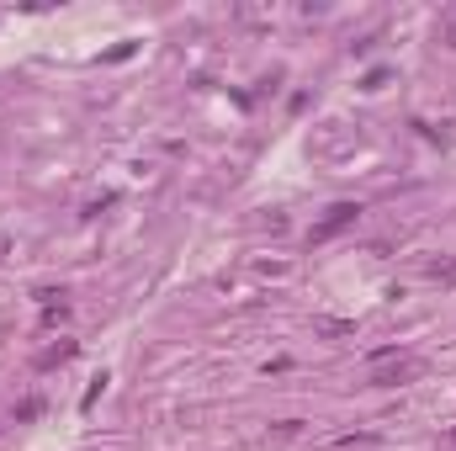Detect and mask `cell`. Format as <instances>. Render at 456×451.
<instances>
[{
    "mask_svg": "<svg viewBox=\"0 0 456 451\" xmlns=\"http://www.w3.org/2000/svg\"><path fill=\"white\" fill-rule=\"evenodd\" d=\"M356 218H361V207H356V202H335V207H329V212H324L313 228H308V245H324V239H335L339 228H350Z\"/></svg>",
    "mask_w": 456,
    "mask_h": 451,
    "instance_id": "6da1fadb",
    "label": "cell"
},
{
    "mask_svg": "<svg viewBox=\"0 0 456 451\" xmlns=\"http://www.w3.org/2000/svg\"><path fill=\"white\" fill-rule=\"evenodd\" d=\"M318 334H350V324H339V319H324V324H318Z\"/></svg>",
    "mask_w": 456,
    "mask_h": 451,
    "instance_id": "7a4b0ae2",
    "label": "cell"
},
{
    "mask_svg": "<svg viewBox=\"0 0 456 451\" xmlns=\"http://www.w3.org/2000/svg\"><path fill=\"white\" fill-rule=\"evenodd\" d=\"M446 42H451V48H456V11H451V16H446Z\"/></svg>",
    "mask_w": 456,
    "mask_h": 451,
    "instance_id": "3957f363",
    "label": "cell"
},
{
    "mask_svg": "<svg viewBox=\"0 0 456 451\" xmlns=\"http://www.w3.org/2000/svg\"><path fill=\"white\" fill-rule=\"evenodd\" d=\"M451 441H456V435H451Z\"/></svg>",
    "mask_w": 456,
    "mask_h": 451,
    "instance_id": "277c9868",
    "label": "cell"
}]
</instances>
